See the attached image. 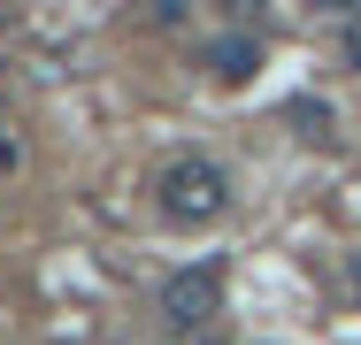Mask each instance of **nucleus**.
Returning a JSON list of instances; mask_svg holds the SVG:
<instances>
[{"label":"nucleus","instance_id":"obj_1","mask_svg":"<svg viewBox=\"0 0 361 345\" xmlns=\"http://www.w3.org/2000/svg\"><path fill=\"white\" fill-rule=\"evenodd\" d=\"M154 200H161L169 222H216L223 207H231V177H223L208 153H185V161H169V169H161Z\"/></svg>","mask_w":361,"mask_h":345},{"label":"nucleus","instance_id":"obj_2","mask_svg":"<svg viewBox=\"0 0 361 345\" xmlns=\"http://www.w3.org/2000/svg\"><path fill=\"white\" fill-rule=\"evenodd\" d=\"M216 299H223L216 269H177L169 284H161V315H169L177 330H192V322H208V315H216Z\"/></svg>","mask_w":361,"mask_h":345},{"label":"nucleus","instance_id":"obj_3","mask_svg":"<svg viewBox=\"0 0 361 345\" xmlns=\"http://www.w3.org/2000/svg\"><path fill=\"white\" fill-rule=\"evenodd\" d=\"M200 62H208V77H223V84H246L254 62H262V39H254V31H223V39L200 46Z\"/></svg>","mask_w":361,"mask_h":345},{"label":"nucleus","instance_id":"obj_4","mask_svg":"<svg viewBox=\"0 0 361 345\" xmlns=\"http://www.w3.org/2000/svg\"><path fill=\"white\" fill-rule=\"evenodd\" d=\"M338 54H346V69H354V77H361V8H354V15H346V39H338Z\"/></svg>","mask_w":361,"mask_h":345},{"label":"nucleus","instance_id":"obj_5","mask_svg":"<svg viewBox=\"0 0 361 345\" xmlns=\"http://www.w3.org/2000/svg\"><path fill=\"white\" fill-rule=\"evenodd\" d=\"M354 291H361V253H354Z\"/></svg>","mask_w":361,"mask_h":345},{"label":"nucleus","instance_id":"obj_6","mask_svg":"<svg viewBox=\"0 0 361 345\" xmlns=\"http://www.w3.org/2000/svg\"><path fill=\"white\" fill-rule=\"evenodd\" d=\"M200 345H223V338H200Z\"/></svg>","mask_w":361,"mask_h":345}]
</instances>
